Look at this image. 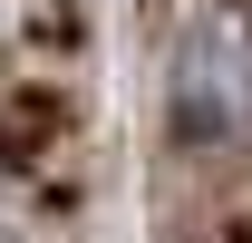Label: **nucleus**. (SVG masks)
Returning <instances> with one entry per match:
<instances>
[{
    "instance_id": "obj_1",
    "label": "nucleus",
    "mask_w": 252,
    "mask_h": 243,
    "mask_svg": "<svg viewBox=\"0 0 252 243\" xmlns=\"http://www.w3.org/2000/svg\"><path fill=\"white\" fill-rule=\"evenodd\" d=\"M175 136L185 146H243L252 136V30L194 20L175 39Z\"/></svg>"
}]
</instances>
